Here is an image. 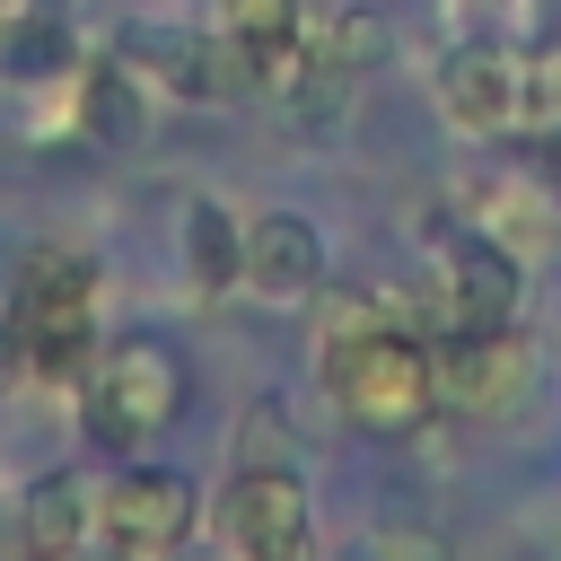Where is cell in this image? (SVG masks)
Masks as SVG:
<instances>
[{
  "instance_id": "3",
  "label": "cell",
  "mask_w": 561,
  "mask_h": 561,
  "mask_svg": "<svg viewBox=\"0 0 561 561\" xmlns=\"http://www.w3.org/2000/svg\"><path fill=\"white\" fill-rule=\"evenodd\" d=\"M70 394H79V430H88L96 456H140L158 430L184 421L193 368H184L175 342L123 333V342H96V351H88V368L70 377Z\"/></svg>"
},
{
  "instance_id": "12",
  "label": "cell",
  "mask_w": 561,
  "mask_h": 561,
  "mask_svg": "<svg viewBox=\"0 0 561 561\" xmlns=\"http://www.w3.org/2000/svg\"><path fill=\"white\" fill-rule=\"evenodd\" d=\"M219 35L245 53L254 88H280L307 53V0H219Z\"/></svg>"
},
{
  "instance_id": "1",
  "label": "cell",
  "mask_w": 561,
  "mask_h": 561,
  "mask_svg": "<svg viewBox=\"0 0 561 561\" xmlns=\"http://www.w3.org/2000/svg\"><path fill=\"white\" fill-rule=\"evenodd\" d=\"M316 386H324L333 421H351L359 438H412V430L438 412L430 324H351V333H316Z\"/></svg>"
},
{
  "instance_id": "19",
  "label": "cell",
  "mask_w": 561,
  "mask_h": 561,
  "mask_svg": "<svg viewBox=\"0 0 561 561\" xmlns=\"http://www.w3.org/2000/svg\"><path fill=\"white\" fill-rule=\"evenodd\" d=\"M535 123H561V44L526 61V131Z\"/></svg>"
},
{
  "instance_id": "11",
  "label": "cell",
  "mask_w": 561,
  "mask_h": 561,
  "mask_svg": "<svg viewBox=\"0 0 561 561\" xmlns=\"http://www.w3.org/2000/svg\"><path fill=\"white\" fill-rule=\"evenodd\" d=\"M70 131L88 149H140L149 140V79L123 53L79 61V79H70Z\"/></svg>"
},
{
  "instance_id": "17",
  "label": "cell",
  "mask_w": 561,
  "mask_h": 561,
  "mask_svg": "<svg viewBox=\"0 0 561 561\" xmlns=\"http://www.w3.org/2000/svg\"><path fill=\"white\" fill-rule=\"evenodd\" d=\"M307 44H316L333 70H351V79H359V70H377V61H386V18H377V9H342L333 26H307Z\"/></svg>"
},
{
  "instance_id": "4",
  "label": "cell",
  "mask_w": 561,
  "mask_h": 561,
  "mask_svg": "<svg viewBox=\"0 0 561 561\" xmlns=\"http://www.w3.org/2000/svg\"><path fill=\"white\" fill-rule=\"evenodd\" d=\"M517 307H526V254L508 237H491L482 219L447 228L438 237V280H430V333H447V324H465V333L517 324Z\"/></svg>"
},
{
  "instance_id": "20",
  "label": "cell",
  "mask_w": 561,
  "mask_h": 561,
  "mask_svg": "<svg viewBox=\"0 0 561 561\" xmlns=\"http://www.w3.org/2000/svg\"><path fill=\"white\" fill-rule=\"evenodd\" d=\"M517 140H526V167L561 193V123H535V131H517Z\"/></svg>"
},
{
  "instance_id": "2",
  "label": "cell",
  "mask_w": 561,
  "mask_h": 561,
  "mask_svg": "<svg viewBox=\"0 0 561 561\" xmlns=\"http://www.w3.org/2000/svg\"><path fill=\"white\" fill-rule=\"evenodd\" d=\"M0 333H9L26 377L70 386L96 351V254L53 245V237L26 245L18 272H9V298H0Z\"/></svg>"
},
{
  "instance_id": "9",
  "label": "cell",
  "mask_w": 561,
  "mask_h": 561,
  "mask_svg": "<svg viewBox=\"0 0 561 561\" xmlns=\"http://www.w3.org/2000/svg\"><path fill=\"white\" fill-rule=\"evenodd\" d=\"M438 114L465 140H517L526 131V61L500 35H465L438 61Z\"/></svg>"
},
{
  "instance_id": "8",
  "label": "cell",
  "mask_w": 561,
  "mask_h": 561,
  "mask_svg": "<svg viewBox=\"0 0 561 561\" xmlns=\"http://www.w3.org/2000/svg\"><path fill=\"white\" fill-rule=\"evenodd\" d=\"M219 543L237 561H307L316 552V500L298 465H237L219 491Z\"/></svg>"
},
{
  "instance_id": "21",
  "label": "cell",
  "mask_w": 561,
  "mask_h": 561,
  "mask_svg": "<svg viewBox=\"0 0 561 561\" xmlns=\"http://www.w3.org/2000/svg\"><path fill=\"white\" fill-rule=\"evenodd\" d=\"M9 377H18V351H9V333H0V394H9Z\"/></svg>"
},
{
  "instance_id": "13",
  "label": "cell",
  "mask_w": 561,
  "mask_h": 561,
  "mask_svg": "<svg viewBox=\"0 0 561 561\" xmlns=\"http://www.w3.org/2000/svg\"><path fill=\"white\" fill-rule=\"evenodd\" d=\"M70 70H79V35H70V18H53V9H0V79L9 88H70Z\"/></svg>"
},
{
  "instance_id": "18",
  "label": "cell",
  "mask_w": 561,
  "mask_h": 561,
  "mask_svg": "<svg viewBox=\"0 0 561 561\" xmlns=\"http://www.w3.org/2000/svg\"><path fill=\"white\" fill-rule=\"evenodd\" d=\"M237 465H298V447H289V430H280V403H254V412H245Z\"/></svg>"
},
{
  "instance_id": "6",
  "label": "cell",
  "mask_w": 561,
  "mask_h": 561,
  "mask_svg": "<svg viewBox=\"0 0 561 561\" xmlns=\"http://www.w3.org/2000/svg\"><path fill=\"white\" fill-rule=\"evenodd\" d=\"M114 53H123L149 88H167L175 105H228V96L254 88V79H245V53H237L228 35L167 26V18H123V26H114Z\"/></svg>"
},
{
  "instance_id": "10",
  "label": "cell",
  "mask_w": 561,
  "mask_h": 561,
  "mask_svg": "<svg viewBox=\"0 0 561 561\" xmlns=\"http://www.w3.org/2000/svg\"><path fill=\"white\" fill-rule=\"evenodd\" d=\"M237 289L263 298V307L324 298V228L307 210H254L245 219V272H237Z\"/></svg>"
},
{
  "instance_id": "7",
  "label": "cell",
  "mask_w": 561,
  "mask_h": 561,
  "mask_svg": "<svg viewBox=\"0 0 561 561\" xmlns=\"http://www.w3.org/2000/svg\"><path fill=\"white\" fill-rule=\"evenodd\" d=\"M430 377H438V412H465V421H508L535 386V351L517 342V324H447L430 333Z\"/></svg>"
},
{
  "instance_id": "14",
  "label": "cell",
  "mask_w": 561,
  "mask_h": 561,
  "mask_svg": "<svg viewBox=\"0 0 561 561\" xmlns=\"http://www.w3.org/2000/svg\"><path fill=\"white\" fill-rule=\"evenodd\" d=\"M465 202H473V219H482L491 237H508L517 254H526L535 237H552V228H561V193H552L526 158H517V175H473V184H465Z\"/></svg>"
},
{
  "instance_id": "5",
  "label": "cell",
  "mask_w": 561,
  "mask_h": 561,
  "mask_svg": "<svg viewBox=\"0 0 561 561\" xmlns=\"http://www.w3.org/2000/svg\"><path fill=\"white\" fill-rule=\"evenodd\" d=\"M202 526V491L184 465H123L114 482H96V543L123 561H167L184 552Z\"/></svg>"
},
{
  "instance_id": "15",
  "label": "cell",
  "mask_w": 561,
  "mask_h": 561,
  "mask_svg": "<svg viewBox=\"0 0 561 561\" xmlns=\"http://www.w3.org/2000/svg\"><path fill=\"white\" fill-rule=\"evenodd\" d=\"M96 535V482L79 473H35L18 500V543L26 552H79Z\"/></svg>"
},
{
  "instance_id": "16",
  "label": "cell",
  "mask_w": 561,
  "mask_h": 561,
  "mask_svg": "<svg viewBox=\"0 0 561 561\" xmlns=\"http://www.w3.org/2000/svg\"><path fill=\"white\" fill-rule=\"evenodd\" d=\"M184 272H193L202 298H228L237 272H245V219L228 202H210V193L184 202Z\"/></svg>"
}]
</instances>
